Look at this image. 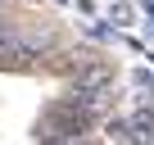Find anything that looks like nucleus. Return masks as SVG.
<instances>
[{"label": "nucleus", "mask_w": 154, "mask_h": 145, "mask_svg": "<svg viewBox=\"0 0 154 145\" xmlns=\"http://www.w3.org/2000/svg\"><path fill=\"white\" fill-rule=\"evenodd\" d=\"M86 140H95V131H63V136H45L36 145H86Z\"/></svg>", "instance_id": "1"}, {"label": "nucleus", "mask_w": 154, "mask_h": 145, "mask_svg": "<svg viewBox=\"0 0 154 145\" xmlns=\"http://www.w3.org/2000/svg\"><path fill=\"white\" fill-rule=\"evenodd\" d=\"M109 18H113V27H127L136 14H131V5H127V0H113V9H109Z\"/></svg>", "instance_id": "2"}, {"label": "nucleus", "mask_w": 154, "mask_h": 145, "mask_svg": "<svg viewBox=\"0 0 154 145\" xmlns=\"http://www.w3.org/2000/svg\"><path fill=\"white\" fill-rule=\"evenodd\" d=\"M131 82H136L140 91H154V77H149V68H136V72H131Z\"/></svg>", "instance_id": "3"}, {"label": "nucleus", "mask_w": 154, "mask_h": 145, "mask_svg": "<svg viewBox=\"0 0 154 145\" xmlns=\"http://www.w3.org/2000/svg\"><path fill=\"white\" fill-rule=\"evenodd\" d=\"M145 23H149V36H154V0H145Z\"/></svg>", "instance_id": "4"}, {"label": "nucleus", "mask_w": 154, "mask_h": 145, "mask_svg": "<svg viewBox=\"0 0 154 145\" xmlns=\"http://www.w3.org/2000/svg\"><path fill=\"white\" fill-rule=\"evenodd\" d=\"M0 5H9V0H0Z\"/></svg>", "instance_id": "5"}, {"label": "nucleus", "mask_w": 154, "mask_h": 145, "mask_svg": "<svg viewBox=\"0 0 154 145\" xmlns=\"http://www.w3.org/2000/svg\"><path fill=\"white\" fill-rule=\"evenodd\" d=\"M86 145H95V140H86Z\"/></svg>", "instance_id": "6"}]
</instances>
